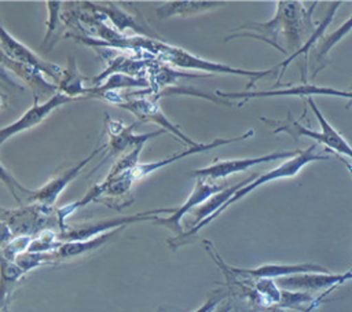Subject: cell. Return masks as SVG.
Segmentation results:
<instances>
[{
	"label": "cell",
	"mask_w": 352,
	"mask_h": 312,
	"mask_svg": "<svg viewBox=\"0 0 352 312\" xmlns=\"http://www.w3.org/2000/svg\"><path fill=\"white\" fill-rule=\"evenodd\" d=\"M314 7L307 10L301 1H276V14L268 22L248 23L243 27H249L253 33H235L228 36L226 40L235 37H253L260 38L278 51L289 54L290 56L285 59L278 66L283 70L290 63L292 59L302 49V34L307 27H312L311 12Z\"/></svg>",
	"instance_id": "1"
},
{
	"label": "cell",
	"mask_w": 352,
	"mask_h": 312,
	"mask_svg": "<svg viewBox=\"0 0 352 312\" xmlns=\"http://www.w3.org/2000/svg\"><path fill=\"white\" fill-rule=\"evenodd\" d=\"M330 159V155H324V154H320V153H316V144H311L309 147L304 148V150H300L298 154L290 159H287L286 162L280 164L278 168L275 169H271L263 175H260L258 177H256L253 181L248 183L246 186H243L242 188H239L214 214H212L209 219L201 221L199 224H197L195 227L190 228L186 234H182L179 235L177 238L169 241V245L176 249L177 246H180L187 238H191L192 235H195L202 227H205L206 224H209L212 220H214L221 212H224L230 205H232L234 202L242 199L243 197H246L249 192H252L253 190H256L257 187L271 181V180H276V179H285V177H292L294 175H297L300 172V169H302L309 162H314V161H327Z\"/></svg>",
	"instance_id": "2"
},
{
	"label": "cell",
	"mask_w": 352,
	"mask_h": 312,
	"mask_svg": "<svg viewBox=\"0 0 352 312\" xmlns=\"http://www.w3.org/2000/svg\"><path fill=\"white\" fill-rule=\"evenodd\" d=\"M308 104L311 107V110L314 111L318 122H319V126H320V131L316 132V131H312L304 125H301L300 122L294 121V120H290V124H286V125H282V126H278L274 129V133H279V132H286L289 133L290 136H293L296 140L300 137V136H307L309 139H314L316 142H319L320 144H324L326 146V150H333L338 154H342L348 158L352 159V146L344 139V136L336 131V128L326 120V117L322 114V111L318 109L316 103L314 102V99L309 96L308 98Z\"/></svg>",
	"instance_id": "3"
},
{
	"label": "cell",
	"mask_w": 352,
	"mask_h": 312,
	"mask_svg": "<svg viewBox=\"0 0 352 312\" xmlns=\"http://www.w3.org/2000/svg\"><path fill=\"white\" fill-rule=\"evenodd\" d=\"M160 58L173 66L182 67V69H191V70H201V71H208V73H221V74H234V76H242L248 77L253 81L267 77L270 74H274L278 71L279 66L276 65L272 69L267 70H246V69H238L232 67L230 65H224L220 62H212L208 59H202L194 54H190L188 51L179 48V47H172L169 45L168 51L161 54Z\"/></svg>",
	"instance_id": "4"
},
{
	"label": "cell",
	"mask_w": 352,
	"mask_h": 312,
	"mask_svg": "<svg viewBox=\"0 0 352 312\" xmlns=\"http://www.w3.org/2000/svg\"><path fill=\"white\" fill-rule=\"evenodd\" d=\"M176 208H164V209H154V210H146L140 212L136 214H129V216H121V217H113V219H106V220H96V221H89V223H82L77 224L73 227H66L65 231H62L58 238L60 242H69V241H85L95 238L98 235L110 232L117 228H124L129 224L139 223V221H146V220H154L158 214L161 213H173Z\"/></svg>",
	"instance_id": "5"
},
{
	"label": "cell",
	"mask_w": 352,
	"mask_h": 312,
	"mask_svg": "<svg viewBox=\"0 0 352 312\" xmlns=\"http://www.w3.org/2000/svg\"><path fill=\"white\" fill-rule=\"evenodd\" d=\"M300 150L293 151H276L260 157H252V158H238V159H223L213 162L209 166L191 170L188 175L197 179H208V180H217V179H226L232 173L245 172L249 168L263 164V162H271V161H280V159H290L298 154Z\"/></svg>",
	"instance_id": "6"
},
{
	"label": "cell",
	"mask_w": 352,
	"mask_h": 312,
	"mask_svg": "<svg viewBox=\"0 0 352 312\" xmlns=\"http://www.w3.org/2000/svg\"><path fill=\"white\" fill-rule=\"evenodd\" d=\"M227 187H230V184L226 183H214L213 180H208V179H198L194 190L191 191V194L188 195V198L184 201V203L179 208H176V210L169 216V217H160L157 216L153 221L161 227H165L170 231H173L175 234L182 235V219L186 213L191 212L194 208H197L198 205H202L205 201H208L210 197H213L214 194L226 190Z\"/></svg>",
	"instance_id": "7"
},
{
	"label": "cell",
	"mask_w": 352,
	"mask_h": 312,
	"mask_svg": "<svg viewBox=\"0 0 352 312\" xmlns=\"http://www.w3.org/2000/svg\"><path fill=\"white\" fill-rule=\"evenodd\" d=\"M77 99H82V98H72L62 92H56L55 95H52L50 99H47L43 103H37V100L34 99V104L29 110H26L16 121H14L12 124L0 129V146L11 136L21 133L23 131H28V129L38 125L40 122H43L59 106H63V104L77 100Z\"/></svg>",
	"instance_id": "8"
},
{
	"label": "cell",
	"mask_w": 352,
	"mask_h": 312,
	"mask_svg": "<svg viewBox=\"0 0 352 312\" xmlns=\"http://www.w3.org/2000/svg\"><path fill=\"white\" fill-rule=\"evenodd\" d=\"M0 49L6 56L10 59L28 65L40 73H44L50 76L54 81L59 82L63 69L55 63H50L43 60L37 54H34L30 48L19 43L16 38H14L0 23Z\"/></svg>",
	"instance_id": "9"
},
{
	"label": "cell",
	"mask_w": 352,
	"mask_h": 312,
	"mask_svg": "<svg viewBox=\"0 0 352 312\" xmlns=\"http://www.w3.org/2000/svg\"><path fill=\"white\" fill-rule=\"evenodd\" d=\"M120 107L133 113L136 117H139L142 121H151L157 125H160L161 128H164V131H169L172 132L176 137H179L180 140H183L184 143L190 144L191 147L198 146L199 143H195L192 139H190L188 136H186L176 125H173L161 111V107L158 104V99L154 96L151 98H133V99H124L122 103L118 104Z\"/></svg>",
	"instance_id": "10"
},
{
	"label": "cell",
	"mask_w": 352,
	"mask_h": 312,
	"mask_svg": "<svg viewBox=\"0 0 352 312\" xmlns=\"http://www.w3.org/2000/svg\"><path fill=\"white\" fill-rule=\"evenodd\" d=\"M352 279V269L342 274L331 272H308L297 274L292 276H285L276 279V285L285 290L290 291H315L323 289H333L344 282Z\"/></svg>",
	"instance_id": "11"
},
{
	"label": "cell",
	"mask_w": 352,
	"mask_h": 312,
	"mask_svg": "<svg viewBox=\"0 0 352 312\" xmlns=\"http://www.w3.org/2000/svg\"><path fill=\"white\" fill-rule=\"evenodd\" d=\"M216 95L230 99H256V98H275V96H308V95H327L352 99V91H340L330 87H319L314 84H301L283 89L270 91H252V92H221L216 91Z\"/></svg>",
	"instance_id": "12"
},
{
	"label": "cell",
	"mask_w": 352,
	"mask_h": 312,
	"mask_svg": "<svg viewBox=\"0 0 352 312\" xmlns=\"http://www.w3.org/2000/svg\"><path fill=\"white\" fill-rule=\"evenodd\" d=\"M106 147H107V146H102V147H99V148H95L87 158H84L82 161H80V162L76 164L74 166H72V168L63 170L62 173L56 175V176L52 177L47 184H44L41 188H38V190H36V191H30V194H29V201H32V202H34V203H38V205H41V206H44V208H51V206L56 202L59 194L65 190V187L81 172V169H82L91 159L95 158V155H98V154H99L102 150H104Z\"/></svg>",
	"instance_id": "13"
},
{
	"label": "cell",
	"mask_w": 352,
	"mask_h": 312,
	"mask_svg": "<svg viewBox=\"0 0 352 312\" xmlns=\"http://www.w3.org/2000/svg\"><path fill=\"white\" fill-rule=\"evenodd\" d=\"M230 272L245 278V279H279L285 276H292L297 274H308V272H329L327 268L312 264V263H302V264H263L257 268H234L228 267Z\"/></svg>",
	"instance_id": "14"
},
{
	"label": "cell",
	"mask_w": 352,
	"mask_h": 312,
	"mask_svg": "<svg viewBox=\"0 0 352 312\" xmlns=\"http://www.w3.org/2000/svg\"><path fill=\"white\" fill-rule=\"evenodd\" d=\"M136 124L132 125H124L121 121L113 120L107 115V132L110 136V142H109V148H110V155L121 153L129 147H136L140 144H144L148 139L157 137L160 135H162L165 131H155V132H150V133H143V135H136L133 133V128Z\"/></svg>",
	"instance_id": "15"
},
{
	"label": "cell",
	"mask_w": 352,
	"mask_h": 312,
	"mask_svg": "<svg viewBox=\"0 0 352 312\" xmlns=\"http://www.w3.org/2000/svg\"><path fill=\"white\" fill-rule=\"evenodd\" d=\"M254 132L253 131H248L245 132L243 135L241 136H236V137H230V139H216L214 142H210V143H199L198 146H194V147H190L188 150H184L182 153H177V154H173L172 157H168V158H164V159H160V161H154V162H150V164H138L133 169H132V176L135 180H140L143 177H146L147 175L175 162V161H179L184 157H188L191 154H197V153H202V151H208V150H212V148H216L219 146H223V144H228V143H234V142H238V140H243V139H248L253 135Z\"/></svg>",
	"instance_id": "16"
},
{
	"label": "cell",
	"mask_w": 352,
	"mask_h": 312,
	"mask_svg": "<svg viewBox=\"0 0 352 312\" xmlns=\"http://www.w3.org/2000/svg\"><path fill=\"white\" fill-rule=\"evenodd\" d=\"M122 228H117L113 230L110 232L98 235L95 238L91 239H85V241H69V242H62L60 246L54 252L55 260H67V258H73V257H78V256H84L89 252H94L96 249H99L100 246H103L106 242H109L113 236H116Z\"/></svg>",
	"instance_id": "17"
},
{
	"label": "cell",
	"mask_w": 352,
	"mask_h": 312,
	"mask_svg": "<svg viewBox=\"0 0 352 312\" xmlns=\"http://www.w3.org/2000/svg\"><path fill=\"white\" fill-rule=\"evenodd\" d=\"M256 177H258L257 173H253L252 176L246 177L245 180L236 183V184H232L230 187H227L226 190L214 194L213 197H210L208 201H205L201 206H198L195 210H194V223H192V227H195L197 224H199L201 221L209 219L212 214H214L239 188H242L243 186H246L248 183L253 181ZM191 227V228H192Z\"/></svg>",
	"instance_id": "18"
},
{
	"label": "cell",
	"mask_w": 352,
	"mask_h": 312,
	"mask_svg": "<svg viewBox=\"0 0 352 312\" xmlns=\"http://www.w3.org/2000/svg\"><path fill=\"white\" fill-rule=\"evenodd\" d=\"M25 275V272L19 268V265L11 260L0 254V300L7 302L10 301V297L16 287V283L21 280V278Z\"/></svg>",
	"instance_id": "19"
},
{
	"label": "cell",
	"mask_w": 352,
	"mask_h": 312,
	"mask_svg": "<svg viewBox=\"0 0 352 312\" xmlns=\"http://www.w3.org/2000/svg\"><path fill=\"white\" fill-rule=\"evenodd\" d=\"M220 1H172L166 3L157 10V14L161 18H169L170 15H191L210 10L213 7L221 5Z\"/></svg>",
	"instance_id": "20"
},
{
	"label": "cell",
	"mask_w": 352,
	"mask_h": 312,
	"mask_svg": "<svg viewBox=\"0 0 352 312\" xmlns=\"http://www.w3.org/2000/svg\"><path fill=\"white\" fill-rule=\"evenodd\" d=\"M82 84V76L77 70L74 60H70L69 67L63 70L62 77L59 80L60 92L72 98H82V93L88 95L89 92L87 88H84Z\"/></svg>",
	"instance_id": "21"
},
{
	"label": "cell",
	"mask_w": 352,
	"mask_h": 312,
	"mask_svg": "<svg viewBox=\"0 0 352 312\" xmlns=\"http://www.w3.org/2000/svg\"><path fill=\"white\" fill-rule=\"evenodd\" d=\"M60 241L58 235L51 231V230H44L38 234L37 238H33L28 252H34V253H52L60 246Z\"/></svg>",
	"instance_id": "22"
},
{
	"label": "cell",
	"mask_w": 352,
	"mask_h": 312,
	"mask_svg": "<svg viewBox=\"0 0 352 312\" xmlns=\"http://www.w3.org/2000/svg\"><path fill=\"white\" fill-rule=\"evenodd\" d=\"M52 260H55L54 252L52 253H34V252H28L26 250V252L18 254L14 261L26 274V272L32 271L33 268H36V267H38L41 264L50 263Z\"/></svg>",
	"instance_id": "23"
},
{
	"label": "cell",
	"mask_w": 352,
	"mask_h": 312,
	"mask_svg": "<svg viewBox=\"0 0 352 312\" xmlns=\"http://www.w3.org/2000/svg\"><path fill=\"white\" fill-rule=\"evenodd\" d=\"M351 29H352V15L344 22L342 26H340L337 30H334L333 33H330L327 37L323 38V44L320 45V49H319V52H318L316 62L319 63L322 59H324L326 55H327V52L330 51V48H331L334 44H337L346 33H349Z\"/></svg>",
	"instance_id": "24"
},
{
	"label": "cell",
	"mask_w": 352,
	"mask_h": 312,
	"mask_svg": "<svg viewBox=\"0 0 352 312\" xmlns=\"http://www.w3.org/2000/svg\"><path fill=\"white\" fill-rule=\"evenodd\" d=\"M0 181H3V184H6L7 186V188L11 191V194L14 195V198L16 199V202L18 203H21V199H19V197H18V191H22V192H25V194H30V191L29 190H26L22 184H19L14 177H12V175L0 164Z\"/></svg>",
	"instance_id": "25"
},
{
	"label": "cell",
	"mask_w": 352,
	"mask_h": 312,
	"mask_svg": "<svg viewBox=\"0 0 352 312\" xmlns=\"http://www.w3.org/2000/svg\"><path fill=\"white\" fill-rule=\"evenodd\" d=\"M47 5H48V11H50V23H48V29H47V33L44 37V44L48 41V37L51 36L56 23L59 22L58 15H59V10H60V3L59 1H48Z\"/></svg>",
	"instance_id": "26"
},
{
	"label": "cell",
	"mask_w": 352,
	"mask_h": 312,
	"mask_svg": "<svg viewBox=\"0 0 352 312\" xmlns=\"http://www.w3.org/2000/svg\"><path fill=\"white\" fill-rule=\"evenodd\" d=\"M224 293L223 291H216L214 294H212L198 309H195L194 312H212L216 307H217V304L224 298Z\"/></svg>",
	"instance_id": "27"
},
{
	"label": "cell",
	"mask_w": 352,
	"mask_h": 312,
	"mask_svg": "<svg viewBox=\"0 0 352 312\" xmlns=\"http://www.w3.org/2000/svg\"><path fill=\"white\" fill-rule=\"evenodd\" d=\"M14 239V234L6 221L0 220V249H4Z\"/></svg>",
	"instance_id": "28"
},
{
	"label": "cell",
	"mask_w": 352,
	"mask_h": 312,
	"mask_svg": "<svg viewBox=\"0 0 352 312\" xmlns=\"http://www.w3.org/2000/svg\"><path fill=\"white\" fill-rule=\"evenodd\" d=\"M0 82H4V84H7V85H10V87H12V88H18V89H23V87L22 85H19V84H16L10 76H8V73H7V70L0 65Z\"/></svg>",
	"instance_id": "29"
},
{
	"label": "cell",
	"mask_w": 352,
	"mask_h": 312,
	"mask_svg": "<svg viewBox=\"0 0 352 312\" xmlns=\"http://www.w3.org/2000/svg\"><path fill=\"white\" fill-rule=\"evenodd\" d=\"M6 307H7V302H4V301L0 300V311H1L3 308H6Z\"/></svg>",
	"instance_id": "30"
},
{
	"label": "cell",
	"mask_w": 352,
	"mask_h": 312,
	"mask_svg": "<svg viewBox=\"0 0 352 312\" xmlns=\"http://www.w3.org/2000/svg\"><path fill=\"white\" fill-rule=\"evenodd\" d=\"M3 100H4V99H3V96L0 95V107H1V104H3Z\"/></svg>",
	"instance_id": "31"
},
{
	"label": "cell",
	"mask_w": 352,
	"mask_h": 312,
	"mask_svg": "<svg viewBox=\"0 0 352 312\" xmlns=\"http://www.w3.org/2000/svg\"><path fill=\"white\" fill-rule=\"evenodd\" d=\"M3 210H4V208H1V206H0V212H3Z\"/></svg>",
	"instance_id": "32"
}]
</instances>
